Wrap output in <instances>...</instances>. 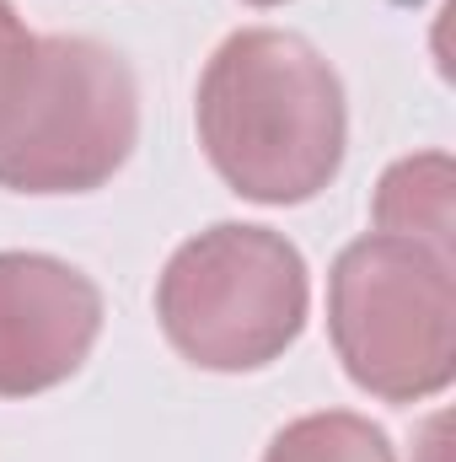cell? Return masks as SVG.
<instances>
[{
  "label": "cell",
  "mask_w": 456,
  "mask_h": 462,
  "mask_svg": "<svg viewBox=\"0 0 456 462\" xmlns=\"http://www.w3.org/2000/svg\"><path fill=\"white\" fill-rule=\"evenodd\" d=\"M328 334L360 393L424 403L456 376L451 253L370 231L349 242L328 274Z\"/></svg>",
  "instance_id": "obj_4"
},
{
  "label": "cell",
  "mask_w": 456,
  "mask_h": 462,
  "mask_svg": "<svg viewBox=\"0 0 456 462\" xmlns=\"http://www.w3.org/2000/svg\"><path fill=\"white\" fill-rule=\"evenodd\" d=\"M451 194H456V167L446 151L403 156L376 183V205H370L376 231L424 242L435 253H451Z\"/></svg>",
  "instance_id": "obj_6"
},
{
  "label": "cell",
  "mask_w": 456,
  "mask_h": 462,
  "mask_svg": "<svg viewBox=\"0 0 456 462\" xmlns=\"http://www.w3.org/2000/svg\"><path fill=\"white\" fill-rule=\"evenodd\" d=\"M263 462H397V452H392L387 430L370 425L365 414L323 409V414L290 420V425L269 441Z\"/></svg>",
  "instance_id": "obj_7"
},
{
  "label": "cell",
  "mask_w": 456,
  "mask_h": 462,
  "mask_svg": "<svg viewBox=\"0 0 456 462\" xmlns=\"http://www.w3.org/2000/svg\"><path fill=\"white\" fill-rule=\"evenodd\" d=\"M103 334V291L54 253H0V398L70 382Z\"/></svg>",
  "instance_id": "obj_5"
},
{
  "label": "cell",
  "mask_w": 456,
  "mask_h": 462,
  "mask_svg": "<svg viewBox=\"0 0 456 462\" xmlns=\"http://www.w3.org/2000/svg\"><path fill=\"white\" fill-rule=\"evenodd\" d=\"M312 307L306 258L285 231L221 226L188 236L161 280L156 318L167 345L199 371H263L301 339Z\"/></svg>",
  "instance_id": "obj_3"
},
{
  "label": "cell",
  "mask_w": 456,
  "mask_h": 462,
  "mask_svg": "<svg viewBox=\"0 0 456 462\" xmlns=\"http://www.w3.org/2000/svg\"><path fill=\"white\" fill-rule=\"evenodd\" d=\"M32 43V32H27V22L16 16V5L11 0H0V87H5V76H11V65L22 60V49Z\"/></svg>",
  "instance_id": "obj_8"
},
{
  "label": "cell",
  "mask_w": 456,
  "mask_h": 462,
  "mask_svg": "<svg viewBox=\"0 0 456 462\" xmlns=\"http://www.w3.org/2000/svg\"><path fill=\"white\" fill-rule=\"evenodd\" d=\"M199 145L231 194L306 205L343 167L349 103L339 70L285 27H242L199 76Z\"/></svg>",
  "instance_id": "obj_1"
},
{
  "label": "cell",
  "mask_w": 456,
  "mask_h": 462,
  "mask_svg": "<svg viewBox=\"0 0 456 462\" xmlns=\"http://www.w3.org/2000/svg\"><path fill=\"white\" fill-rule=\"evenodd\" d=\"M140 140L129 60L81 32H49L22 49L0 87V189L92 194Z\"/></svg>",
  "instance_id": "obj_2"
},
{
  "label": "cell",
  "mask_w": 456,
  "mask_h": 462,
  "mask_svg": "<svg viewBox=\"0 0 456 462\" xmlns=\"http://www.w3.org/2000/svg\"><path fill=\"white\" fill-rule=\"evenodd\" d=\"M247 5H285V0H247Z\"/></svg>",
  "instance_id": "obj_9"
}]
</instances>
